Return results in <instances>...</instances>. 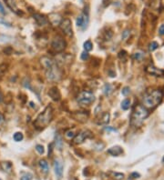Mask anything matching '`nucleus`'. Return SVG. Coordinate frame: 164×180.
Masks as SVG:
<instances>
[{
  "instance_id": "obj_1",
  "label": "nucleus",
  "mask_w": 164,
  "mask_h": 180,
  "mask_svg": "<svg viewBox=\"0 0 164 180\" xmlns=\"http://www.w3.org/2000/svg\"><path fill=\"white\" fill-rule=\"evenodd\" d=\"M40 63L46 72V77L49 81H58L62 76V72L57 63L49 56L40 58Z\"/></svg>"
},
{
  "instance_id": "obj_2",
  "label": "nucleus",
  "mask_w": 164,
  "mask_h": 180,
  "mask_svg": "<svg viewBox=\"0 0 164 180\" xmlns=\"http://www.w3.org/2000/svg\"><path fill=\"white\" fill-rule=\"evenodd\" d=\"M53 118V109L51 106H47L42 113H40L34 122V126L37 129H43L47 127Z\"/></svg>"
},
{
  "instance_id": "obj_3",
  "label": "nucleus",
  "mask_w": 164,
  "mask_h": 180,
  "mask_svg": "<svg viewBox=\"0 0 164 180\" xmlns=\"http://www.w3.org/2000/svg\"><path fill=\"white\" fill-rule=\"evenodd\" d=\"M149 116V111L145 106L137 105L134 107L131 117V125L134 127H139Z\"/></svg>"
},
{
  "instance_id": "obj_4",
  "label": "nucleus",
  "mask_w": 164,
  "mask_h": 180,
  "mask_svg": "<svg viewBox=\"0 0 164 180\" xmlns=\"http://www.w3.org/2000/svg\"><path fill=\"white\" fill-rule=\"evenodd\" d=\"M163 93L161 90L155 89L149 93L146 94L143 97V104L146 108H154L161 102Z\"/></svg>"
},
{
  "instance_id": "obj_5",
  "label": "nucleus",
  "mask_w": 164,
  "mask_h": 180,
  "mask_svg": "<svg viewBox=\"0 0 164 180\" xmlns=\"http://www.w3.org/2000/svg\"><path fill=\"white\" fill-rule=\"evenodd\" d=\"M77 101L81 106H88L95 101V96L92 92L83 91L78 96Z\"/></svg>"
},
{
  "instance_id": "obj_6",
  "label": "nucleus",
  "mask_w": 164,
  "mask_h": 180,
  "mask_svg": "<svg viewBox=\"0 0 164 180\" xmlns=\"http://www.w3.org/2000/svg\"><path fill=\"white\" fill-rule=\"evenodd\" d=\"M91 136H92V134L90 130H88V129L82 130V131H80L77 136H74V138H73V142H74L75 144H77V145H79V144L83 143L87 138H91Z\"/></svg>"
},
{
  "instance_id": "obj_7",
  "label": "nucleus",
  "mask_w": 164,
  "mask_h": 180,
  "mask_svg": "<svg viewBox=\"0 0 164 180\" xmlns=\"http://www.w3.org/2000/svg\"><path fill=\"white\" fill-rule=\"evenodd\" d=\"M51 47H52V48L56 52H62L66 48V47H67V43H66V41L63 38L58 37L52 41Z\"/></svg>"
},
{
  "instance_id": "obj_8",
  "label": "nucleus",
  "mask_w": 164,
  "mask_h": 180,
  "mask_svg": "<svg viewBox=\"0 0 164 180\" xmlns=\"http://www.w3.org/2000/svg\"><path fill=\"white\" fill-rule=\"evenodd\" d=\"M59 26L61 28V30L63 31L64 34L67 35V37H71L73 35L72 32V23H71L70 19L69 18H65L62 19L61 22L59 24Z\"/></svg>"
},
{
  "instance_id": "obj_9",
  "label": "nucleus",
  "mask_w": 164,
  "mask_h": 180,
  "mask_svg": "<svg viewBox=\"0 0 164 180\" xmlns=\"http://www.w3.org/2000/svg\"><path fill=\"white\" fill-rule=\"evenodd\" d=\"M88 16L86 13H82L77 18V26H79V27L85 28L87 26V25H88Z\"/></svg>"
},
{
  "instance_id": "obj_10",
  "label": "nucleus",
  "mask_w": 164,
  "mask_h": 180,
  "mask_svg": "<svg viewBox=\"0 0 164 180\" xmlns=\"http://www.w3.org/2000/svg\"><path fill=\"white\" fill-rule=\"evenodd\" d=\"M54 170L57 177L58 179H61L63 176V165L59 160H55L54 161Z\"/></svg>"
},
{
  "instance_id": "obj_11",
  "label": "nucleus",
  "mask_w": 164,
  "mask_h": 180,
  "mask_svg": "<svg viewBox=\"0 0 164 180\" xmlns=\"http://www.w3.org/2000/svg\"><path fill=\"white\" fill-rule=\"evenodd\" d=\"M146 71H147L149 74L152 75V76H162L164 75L163 70H161V69H160V68H157L154 66H149V67H147Z\"/></svg>"
},
{
  "instance_id": "obj_12",
  "label": "nucleus",
  "mask_w": 164,
  "mask_h": 180,
  "mask_svg": "<svg viewBox=\"0 0 164 180\" xmlns=\"http://www.w3.org/2000/svg\"><path fill=\"white\" fill-rule=\"evenodd\" d=\"M72 117H74L76 120L79 121V122H81V123H84V122H86L87 119H88V114L85 113L84 111H78V112H77V113L73 114Z\"/></svg>"
},
{
  "instance_id": "obj_13",
  "label": "nucleus",
  "mask_w": 164,
  "mask_h": 180,
  "mask_svg": "<svg viewBox=\"0 0 164 180\" xmlns=\"http://www.w3.org/2000/svg\"><path fill=\"white\" fill-rule=\"evenodd\" d=\"M33 17L38 26H46L49 23V20L47 19V17L40 15V14H34Z\"/></svg>"
},
{
  "instance_id": "obj_14",
  "label": "nucleus",
  "mask_w": 164,
  "mask_h": 180,
  "mask_svg": "<svg viewBox=\"0 0 164 180\" xmlns=\"http://www.w3.org/2000/svg\"><path fill=\"white\" fill-rule=\"evenodd\" d=\"M49 96L53 99L54 101H59L61 95H60V92L58 90V88L57 87H52L49 91Z\"/></svg>"
},
{
  "instance_id": "obj_15",
  "label": "nucleus",
  "mask_w": 164,
  "mask_h": 180,
  "mask_svg": "<svg viewBox=\"0 0 164 180\" xmlns=\"http://www.w3.org/2000/svg\"><path fill=\"white\" fill-rule=\"evenodd\" d=\"M107 152H108V154L111 155L113 156H119V155H121L123 153V149L120 147H119V146H115V147H112L110 149H108Z\"/></svg>"
},
{
  "instance_id": "obj_16",
  "label": "nucleus",
  "mask_w": 164,
  "mask_h": 180,
  "mask_svg": "<svg viewBox=\"0 0 164 180\" xmlns=\"http://www.w3.org/2000/svg\"><path fill=\"white\" fill-rule=\"evenodd\" d=\"M5 2H6V6H8L12 11L17 13V15H22V12H19L18 9H17V4H16L15 0H5Z\"/></svg>"
},
{
  "instance_id": "obj_17",
  "label": "nucleus",
  "mask_w": 164,
  "mask_h": 180,
  "mask_svg": "<svg viewBox=\"0 0 164 180\" xmlns=\"http://www.w3.org/2000/svg\"><path fill=\"white\" fill-rule=\"evenodd\" d=\"M110 113L106 112V113H103L102 116L99 118L98 120V124L99 125H108V122H110Z\"/></svg>"
},
{
  "instance_id": "obj_18",
  "label": "nucleus",
  "mask_w": 164,
  "mask_h": 180,
  "mask_svg": "<svg viewBox=\"0 0 164 180\" xmlns=\"http://www.w3.org/2000/svg\"><path fill=\"white\" fill-rule=\"evenodd\" d=\"M61 17L59 15H57V14H51L49 16V22L53 25V26H57V25H59L61 22Z\"/></svg>"
},
{
  "instance_id": "obj_19",
  "label": "nucleus",
  "mask_w": 164,
  "mask_h": 180,
  "mask_svg": "<svg viewBox=\"0 0 164 180\" xmlns=\"http://www.w3.org/2000/svg\"><path fill=\"white\" fill-rule=\"evenodd\" d=\"M55 145H56L57 148H58L59 150H61L63 147V138L58 133H57L55 136Z\"/></svg>"
},
{
  "instance_id": "obj_20",
  "label": "nucleus",
  "mask_w": 164,
  "mask_h": 180,
  "mask_svg": "<svg viewBox=\"0 0 164 180\" xmlns=\"http://www.w3.org/2000/svg\"><path fill=\"white\" fill-rule=\"evenodd\" d=\"M0 168L1 170L6 173H10L12 169V165L10 162H1L0 163Z\"/></svg>"
},
{
  "instance_id": "obj_21",
  "label": "nucleus",
  "mask_w": 164,
  "mask_h": 180,
  "mask_svg": "<svg viewBox=\"0 0 164 180\" xmlns=\"http://www.w3.org/2000/svg\"><path fill=\"white\" fill-rule=\"evenodd\" d=\"M39 167H40V168L43 170L44 173H47L49 170V163L47 162V160L45 159H41L39 160Z\"/></svg>"
},
{
  "instance_id": "obj_22",
  "label": "nucleus",
  "mask_w": 164,
  "mask_h": 180,
  "mask_svg": "<svg viewBox=\"0 0 164 180\" xmlns=\"http://www.w3.org/2000/svg\"><path fill=\"white\" fill-rule=\"evenodd\" d=\"M110 175H111L112 178L115 180H122L124 179L125 176L122 173H118V172H110Z\"/></svg>"
},
{
  "instance_id": "obj_23",
  "label": "nucleus",
  "mask_w": 164,
  "mask_h": 180,
  "mask_svg": "<svg viewBox=\"0 0 164 180\" xmlns=\"http://www.w3.org/2000/svg\"><path fill=\"white\" fill-rule=\"evenodd\" d=\"M112 92V87L110 84H105L104 87H103V93L105 96H110Z\"/></svg>"
},
{
  "instance_id": "obj_24",
  "label": "nucleus",
  "mask_w": 164,
  "mask_h": 180,
  "mask_svg": "<svg viewBox=\"0 0 164 180\" xmlns=\"http://www.w3.org/2000/svg\"><path fill=\"white\" fill-rule=\"evenodd\" d=\"M131 106V100L129 99H124L121 103V108L123 110H128Z\"/></svg>"
},
{
  "instance_id": "obj_25",
  "label": "nucleus",
  "mask_w": 164,
  "mask_h": 180,
  "mask_svg": "<svg viewBox=\"0 0 164 180\" xmlns=\"http://www.w3.org/2000/svg\"><path fill=\"white\" fill-rule=\"evenodd\" d=\"M13 138H14V140H15L16 142H20V141H22V140H23L24 136H23V134L21 133V132H17V133L14 134Z\"/></svg>"
},
{
  "instance_id": "obj_26",
  "label": "nucleus",
  "mask_w": 164,
  "mask_h": 180,
  "mask_svg": "<svg viewBox=\"0 0 164 180\" xmlns=\"http://www.w3.org/2000/svg\"><path fill=\"white\" fill-rule=\"evenodd\" d=\"M92 47H93V45H92V43L90 42V40L86 41V42L84 43V49L86 52H88V51L92 50Z\"/></svg>"
},
{
  "instance_id": "obj_27",
  "label": "nucleus",
  "mask_w": 164,
  "mask_h": 180,
  "mask_svg": "<svg viewBox=\"0 0 164 180\" xmlns=\"http://www.w3.org/2000/svg\"><path fill=\"white\" fill-rule=\"evenodd\" d=\"M158 47H159L158 43L155 42V41H153V42H151V44H149V51L152 52V51L156 50V49L158 48Z\"/></svg>"
},
{
  "instance_id": "obj_28",
  "label": "nucleus",
  "mask_w": 164,
  "mask_h": 180,
  "mask_svg": "<svg viewBox=\"0 0 164 180\" xmlns=\"http://www.w3.org/2000/svg\"><path fill=\"white\" fill-rule=\"evenodd\" d=\"M65 136L67 138V139H71V138H74L75 132L73 131V130H71V129L67 130V131L66 132V134H65Z\"/></svg>"
},
{
  "instance_id": "obj_29",
  "label": "nucleus",
  "mask_w": 164,
  "mask_h": 180,
  "mask_svg": "<svg viewBox=\"0 0 164 180\" xmlns=\"http://www.w3.org/2000/svg\"><path fill=\"white\" fill-rule=\"evenodd\" d=\"M143 56H144L143 53H141V52H136V53H134V54H133L132 57L134 58V59H136V60H141L142 58H143Z\"/></svg>"
},
{
  "instance_id": "obj_30",
  "label": "nucleus",
  "mask_w": 164,
  "mask_h": 180,
  "mask_svg": "<svg viewBox=\"0 0 164 180\" xmlns=\"http://www.w3.org/2000/svg\"><path fill=\"white\" fill-rule=\"evenodd\" d=\"M36 150L37 151V153L40 155L44 154V152H45V149H44V147L42 145H37L36 146Z\"/></svg>"
},
{
  "instance_id": "obj_31",
  "label": "nucleus",
  "mask_w": 164,
  "mask_h": 180,
  "mask_svg": "<svg viewBox=\"0 0 164 180\" xmlns=\"http://www.w3.org/2000/svg\"><path fill=\"white\" fill-rule=\"evenodd\" d=\"M129 92H131V88H129V87H123L122 90H121V94H122L123 96H128L129 94Z\"/></svg>"
},
{
  "instance_id": "obj_32",
  "label": "nucleus",
  "mask_w": 164,
  "mask_h": 180,
  "mask_svg": "<svg viewBox=\"0 0 164 180\" xmlns=\"http://www.w3.org/2000/svg\"><path fill=\"white\" fill-rule=\"evenodd\" d=\"M20 180H32V175L28 173V174L24 175V176L20 178Z\"/></svg>"
},
{
  "instance_id": "obj_33",
  "label": "nucleus",
  "mask_w": 164,
  "mask_h": 180,
  "mask_svg": "<svg viewBox=\"0 0 164 180\" xmlns=\"http://www.w3.org/2000/svg\"><path fill=\"white\" fill-rule=\"evenodd\" d=\"M80 57H81L82 60H87L88 57H90V55H88V52H86V51H85V52H83L81 54V56H80Z\"/></svg>"
},
{
  "instance_id": "obj_34",
  "label": "nucleus",
  "mask_w": 164,
  "mask_h": 180,
  "mask_svg": "<svg viewBox=\"0 0 164 180\" xmlns=\"http://www.w3.org/2000/svg\"><path fill=\"white\" fill-rule=\"evenodd\" d=\"M129 35V31L128 29H126L125 31L123 32V34H122V39H126Z\"/></svg>"
},
{
  "instance_id": "obj_35",
  "label": "nucleus",
  "mask_w": 164,
  "mask_h": 180,
  "mask_svg": "<svg viewBox=\"0 0 164 180\" xmlns=\"http://www.w3.org/2000/svg\"><path fill=\"white\" fill-rule=\"evenodd\" d=\"M0 13L2 14V15H6V10H5L4 6H3L2 3H0Z\"/></svg>"
},
{
  "instance_id": "obj_36",
  "label": "nucleus",
  "mask_w": 164,
  "mask_h": 180,
  "mask_svg": "<svg viewBox=\"0 0 164 180\" xmlns=\"http://www.w3.org/2000/svg\"><path fill=\"white\" fill-rule=\"evenodd\" d=\"M159 34L161 35H164V25H161L160 26V28H159Z\"/></svg>"
},
{
  "instance_id": "obj_37",
  "label": "nucleus",
  "mask_w": 164,
  "mask_h": 180,
  "mask_svg": "<svg viewBox=\"0 0 164 180\" xmlns=\"http://www.w3.org/2000/svg\"><path fill=\"white\" fill-rule=\"evenodd\" d=\"M105 130L106 131H114V132H117V129L114 127H110V126H105Z\"/></svg>"
},
{
  "instance_id": "obj_38",
  "label": "nucleus",
  "mask_w": 164,
  "mask_h": 180,
  "mask_svg": "<svg viewBox=\"0 0 164 180\" xmlns=\"http://www.w3.org/2000/svg\"><path fill=\"white\" fill-rule=\"evenodd\" d=\"M124 56H126V52L125 51H120L119 54V57L122 58V57H124Z\"/></svg>"
},
{
  "instance_id": "obj_39",
  "label": "nucleus",
  "mask_w": 164,
  "mask_h": 180,
  "mask_svg": "<svg viewBox=\"0 0 164 180\" xmlns=\"http://www.w3.org/2000/svg\"><path fill=\"white\" fill-rule=\"evenodd\" d=\"M140 175L138 174V173H132V174H131V177H133V178H138V177H140Z\"/></svg>"
},
{
  "instance_id": "obj_40",
  "label": "nucleus",
  "mask_w": 164,
  "mask_h": 180,
  "mask_svg": "<svg viewBox=\"0 0 164 180\" xmlns=\"http://www.w3.org/2000/svg\"><path fill=\"white\" fill-rule=\"evenodd\" d=\"M4 51H5V53H6L8 55H10V54H11V52H12V49L10 48V47H8V48L5 49Z\"/></svg>"
},
{
  "instance_id": "obj_41",
  "label": "nucleus",
  "mask_w": 164,
  "mask_h": 180,
  "mask_svg": "<svg viewBox=\"0 0 164 180\" xmlns=\"http://www.w3.org/2000/svg\"><path fill=\"white\" fill-rule=\"evenodd\" d=\"M52 147H53V144H50V145L49 146V155L51 154V152H52Z\"/></svg>"
},
{
  "instance_id": "obj_42",
  "label": "nucleus",
  "mask_w": 164,
  "mask_h": 180,
  "mask_svg": "<svg viewBox=\"0 0 164 180\" xmlns=\"http://www.w3.org/2000/svg\"><path fill=\"white\" fill-rule=\"evenodd\" d=\"M4 120H5V118H4V117H3V115L2 114H0V125L4 122Z\"/></svg>"
},
{
  "instance_id": "obj_43",
  "label": "nucleus",
  "mask_w": 164,
  "mask_h": 180,
  "mask_svg": "<svg viewBox=\"0 0 164 180\" xmlns=\"http://www.w3.org/2000/svg\"><path fill=\"white\" fill-rule=\"evenodd\" d=\"M3 99H4V97H3L2 93H1V92H0V103L2 102V101H3Z\"/></svg>"
},
{
  "instance_id": "obj_44",
  "label": "nucleus",
  "mask_w": 164,
  "mask_h": 180,
  "mask_svg": "<svg viewBox=\"0 0 164 180\" xmlns=\"http://www.w3.org/2000/svg\"><path fill=\"white\" fill-rule=\"evenodd\" d=\"M72 180H77V179H76V178H74V179H72Z\"/></svg>"
},
{
  "instance_id": "obj_45",
  "label": "nucleus",
  "mask_w": 164,
  "mask_h": 180,
  "mask_svg": "<svg viewBox=\"0 0 164 180\" xmlns=\"http://www.w3.org/2000/svg\"><path fill=\"white\" fill-rule=\"evenodd\" d=\"M163 161H164V158H163Z\"/></svg>"
},
{
  "instance_id": "obj_46",
  "label": "nucleus",
  "mask_w": 164,
  "mask_h": 180,
  "mask_svg": "<svg viewBox=\"0 0 164 180\" xmlns=\"http://www.w3.org/2000/svg\"><path fill=\"white\" fill-rule=\"evenodd\" d=\"M0 180H1V179H0Z\"/></svg>"
}]
</instances>
